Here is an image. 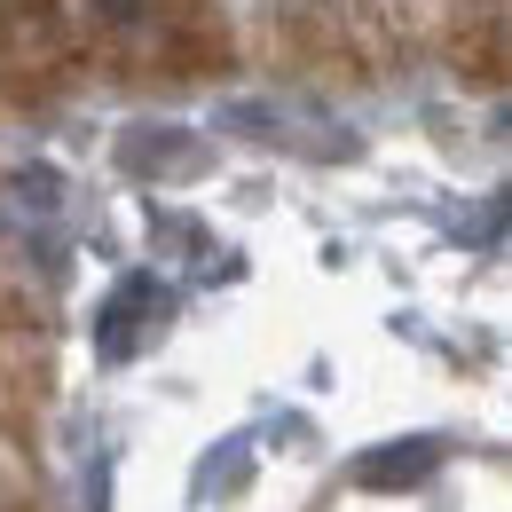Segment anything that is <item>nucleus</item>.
I'll list each match as a JSON object with an SVG mask.
<instances>
[{
    "label": "nucleus",
    "instance_id": "obj_1",
    "mask_svg": "<svg viewBox=\"0 0 512 512\" xmlns=\"http://www.w3.org/2000/svg\"><path fill=\"white\" fill-rule=\"evenodd\" d=\"M449 449L434 434H418V442H379L355 457V489H371V497H402V489H418V481H434V465H442Z\"/></svg>",
    "mask_w": 512,
    "mask_h": 512
},
{
    "label": "nucleus",
    "instance_id": "obj_2",
    "mask_svg": "<svg viewBox=\"0 0 512 512\" xmlns=\"http://www.w3.org/2000/svg\"><path fill=\"white\" fill-rule=\"evenodd\" d=\"M158 323H166V292H158L150 276H127V284L103 300V316H95V347H103V355H134L142 331H158Z\"/></svg>",
    "mask_w": 512,
    "mask_h": 512
},
{
    "label": "nucleus",
    "instance_id": "obj_3",
    "mask_svg": "<svg viewBox=\"0 0 512 512\" xmlns=\"http://www.w3.org/2000/svg\"><path fill=\"white\" fill-rule=\"evenodd\" d=\"M127 166H134V174H150V166H166V174H197L205 158H197V142L182 127H127Z\"/></svg>",
    "mask_w": 512,
    "mask_h": 512
},
{
    "label": "nucleus",
    "instance_id": "obj_4",
    "mask_svg": "<svg viewBox=\"0 0 512 512\" xmlns=\"http://www.w3.org/2000/svg\"><path fill=\"white\" fill-rule=\"evenodd\" d=\"M95 8V24H111V32H134L142 16H150V0H87Z\"/></svg>",
    "mask_w": 512,
    "mask_h": 512
}]
</instances>
